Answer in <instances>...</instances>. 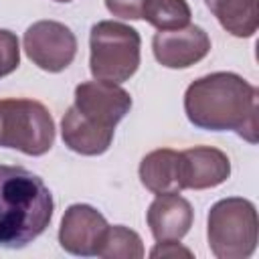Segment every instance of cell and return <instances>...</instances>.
I'll use <instances>...</instances> for the list:
<instances>
[{"instance_id": "1", "label": "cell", "mask_w": 259, "mask_h": 259, "mask_svg": "<svg viewBox=\"0 0 259 259\" xmlns=\"http://www.w3.org/2000/svg\"><path fill=\"white\" fill-rule=\"evenodd\" d=\"M259 91L237 73L217 71L192 81L184 93V111L192 125L208 132H235L257 144Z\"/></svg>"}, {"instance_id": "2", "label": "cell", "mask_w": 259, "mask_h": 259, "mask_svg": "<svg viewBox=\"0 0 259 259\" xmlns=\"http://www.w3.org/2000/svg\"><path fill=\"white\" fill-rule=\"evenodd\" d=\"M53 194L40 176L0 164V247L20 249L40 237L53 219Z\"/></svg>"}, {"instance_id": "3", "label": "cell", "mask_w": 259, "mask_h": 259, "mask_svg": "<svg viewBox=\"0 0 259 259\" xmlns=\"http://www.w3.org/2000/svg\"><path fill=\"white\" fill-rule=\"evenodd\" d=\"M257 208L251 200L231 196L214 202L206 217V239L219 259H247L257 247Z\"/></svg>"}, {"instance_id": "4", "label": "cell", "mask_w": 259, "mask_h": 259, "mask_svg": "<svg viewBox=\"0 0 259 259\" xmlns=\"http://www.w3.org/2000/svg\"><path fill=\"white\" fill-rule=\"evenodd\" d=\"M140 32L123 22L101 20L89 32V69L99 81L123 83L140 67Z\"/></svg>"}, {"instance_id": "5", "label": "cell", "mask_w": 259, "mask_h": 259, "mask_svg": "<svg viewBox=\"0 0 259 259\" xmlns=\"http://www.w3.org/2000/svg\"><path fill=\"white\" fill-rule=\"evenodd\" d=\"M55 144V119L34 99H0V146L42 156Z\"/></svg>"}, {"instance_id": "6", "label": "cell", "mask_w": 259, "mask_h": 259, "mask_svg": "<svg viewBox=\"0 0 259 259\" xmlns=\"http://www.w3.org/2000/svg\"><path fill=\"white\" fill-rule=\"evenodd\" d=\"M24 53L42 71L59 73L77 55V38L69 26L57 20H38L24 32Z\"/></svg>"}, {"instance_id": "7", "label": "cell", "mask_w": 259, "mask_h": 259, "mask_svg": "<svg viewBox=\"0 0 259 259\" xmlns=\"http://www.w3.org/2000/svg\"><path fill=\"white\" fill-rule=\"evenodd\" d=\"M73 107L91 121L115 130V125L130 113L132 97L117 83L109 81H85L75 87Z\"/></svg>"}, {"instance_id": "8", "label": "cell", "mask_w": 259, "mask_h": 259, "mask_svg": "<svg viewBox=\"0 0 259 259\" xmlns=\"http://www.w3.org/2000/svg\"><path fill=\"white\" fill-rule=\"evenodd\" d=\"M152 51L162 67L186 69L208 55L210 38L196 24H188L176 30H158L152 38Z\"/></svg>"}, {"instance_id": "9", "label": "cell", "mask_w": 259, "mask_h": 259, "mask_svg": "<svg viewBox=\"0 0 259 259\" xmlns=\"http://www.w3.org/2000/svg\"><path fill=\"white\" fill-rule=\"evenodd\" d=\"M107 229L105 217L89 204H71L59 227L61 247L79 257H91L97 253L103 231Z\"/></svg>"}, {"instance_id": "10", "label": "cell", "mask_w": 259, "mask_h": 259, "mask_svg": "<svg viewBox=\"0 0 259 259\" xmlns=\"http://www.w3.org/2000/svg\"><path fill=\"white\" fill-rule=\"evenodd\" d=\"M182 188L204 190L223 184L231 176V160L210 146H194L180 152Z\"/></svg>"}, {"instance_id": "11", "label": "cell", "mask_w": 259, "mask_h": 259, "mask_svg": "<svg viewBox=\"0 0 259 259\" xmlns=\"http://www.w3.org/2000/svg\"><path fill=\"white\" fill-rule=\"evenodd\" d=\"M194 210L186 198L178 192L156 194L152 200L146 221L156 241H180L192 227Z\"/></svg>"}, {"instance_id": "12", "label": "cell", "mask_w": 259, "mask_h": 259, "mask_svg": "<svg viewBox=\"0 0 259 259\" xmlns=\"http://www.w3.org/2000/svg\"><path fill=\"white\" fill-rule=\"evenodd\" d=\"M113 132L115 130L91 121L73 105L65 111L61 121V136L65 146L81 156H99L107 152L113 140Z\"/></svg>"}, {"instance_id": "13", "label": "cell", "mask_w": 259, "mask_h": 259, "mask_svg": "<svg viewBox=\"0 0 259 259\" xmlns=\"http://www.w3.org/2000/svg\"><path fill=\"white\" fill-rule=\"evenodd\" d=\"M140 180L142 184L154 192H180L182 188V166H180V152L170 148H160L146 154L140 162Z\"/></svg>"}, {"instance_id": "14", "label": "cell", "mask_w": 259, "mask_h": 259, "mask_svg": "<svg viewBox=\"0 0 259 259\" xmlns=\"http://www.w3.org/2000/svg\"><path fill=\"white\" fill-rule=\"evenodd\" d=\"M219 24L237 38H249L259 26L257 0H204Z\"/></svg>"}, {"instance_id": "15", "label": "cell", "mask_w": 259, "mask_h": 259, "mask_svg": "<svg viewBox=\"0 0 259 259\" xmlns=\"http://www.w3.org/2000/svg\"><path fill=\"white\" fill-rule=\"evenodd\" d=\"M190 6L186 0H144L142 18L158 30H176L190 24Z\"/></svg>"}, {"instance_id": "16", "label": "cell", "mask_w": 259, "mask_h": 259, "mask_svg": "<svg viewBox=\"0 0 259 259\" xmlns=\"http://www.w3.org/2000/svg\"><path fill=\"white\" fill-rule=\"evenodd\" d=\"M95 255L103 259H140L144 257V245L136 231L123 225H107Z\"/></svg>"}, {"instance_id": "17", "label": "cell", "mask_w": 259, "mask_h": 259, "mask_svg": "<svg viewBox=\"0 0 259 259\" xmlns=\"http://www.w3.org/2000/svg\"><path fill=\"white\" fill-rule=\"evenodd\" d=\"M105 6L113 16L125 20H140L144 0H105Z\"/></svg>"}, {"instance_id": "18", "label": "cell", "mask_w": 259, "mask_h": 259, "mask_svg": "<svg viewBox=\"0 0 259 259\" xmlns=\"http://www.w3.org/2000/svg\"><path fill=\"white\" fill-rule=\"evenodd\" d=\"M150 257H192V251L182 247L178 241H158L156 247L150 251Z\"/></svg>"}, {"instance_id": "19", "label": "cell", "mask_w": 259, "mask_h": 259, "mask_svg": "<svg viewBox=\"0 0 259 259\" xmlns=\"http://www.w3.org/2000/svg\"><path fill=\"white\" fill-rule=\"evenodd\" d=\"M6 75H10V63H8L6 51L0 47V77H6Z\"/></svg>"}, {"instance_id": "20", "label": "cell", "mask_w": 259, "mask_h": 259, "mask_svg": "<svg viewBox=\"0 0 259 259\" xmlns=\"http://www.w3.org/2000/svg\"><path fill=\"white\" fill-rule=\"evenodd\" d=\"M55 2H71V0H55Z\"/></svg>"}]
</instances>
